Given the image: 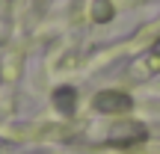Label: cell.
<instances>
[{
	"mask_svg": "<svg viewBox=\"0 0 160 154\" xmlns=\"http://www.w3.org/2000/svg\"><path fill=\"white\" fill-rule=\"evenodd\" d=\"M95 107L98 110H125V107H131V98L116 95V92H104V95L95 98Z\"/></svg>",
	"mask_w": 160,
	"mask_h": 154,
	"instance_id": "1",
	"label": "cell"
},
{
	"mask_svg": "<svg viewBox=\"0 0 160 154\" xmlns=\"http://www.w3.org/2000/svg\"><path fill=\"white\" fill-rule=\"evenodd\" d=\"M57 101H59V107L68 113V110H71V101H74V92H71V89H59L57 92Z\"/></svg>",
	"mask_w": 160,
	"mask_h": 154,
	"instance_id": "2",
	"label": "cell"
}]
</instances>
